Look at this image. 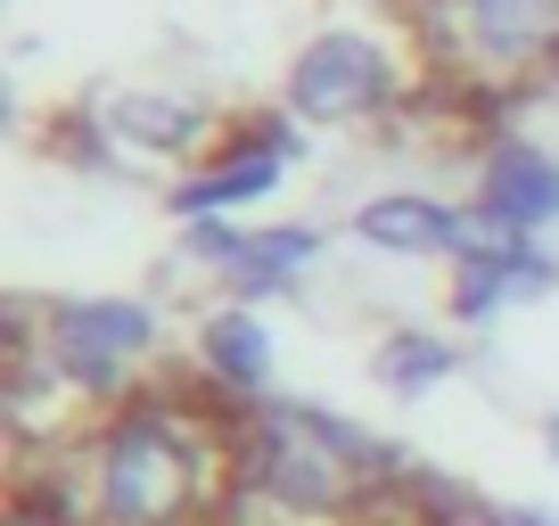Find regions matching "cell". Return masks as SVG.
<instances>
[{
  "label": "cell",
  "instance_id": "1",
  "mask_svg": "<svg viewBox=\"0 0 559 526\" xmlns=\"http://www.w3.org/2000/svg\"><path fill=\"white\" fill-rule=\"evenodd\" d=\"M190 486H198V453L174 420L157 411H132V420L107 437V461H99V510L107 526H174L190 510Z\"/></svg>",
  "mask_w": 559,
  "mask_h": 526
},
{
  "label": "cell",
  "instance_id": "2",
  "mask_svg": "<svg viewBox=\"0 0 559 526\" xmlns=\"http://www.w3.org/2000/svg\"><path fill=\"white\" fill-rule=\"evenodd\" d=\"M379 91H386V58L370 50L362 34L313 41V50L297 58V74H288V99H297V116H354V107L379 99Z\"/></svg>",
  "mask_w": 559,
  "mask_h": 526
},
{
  "label": "cell",
  "instance_id": "3",
  "mask_svg": "<svg viewBox=\"0 0 559 526\" xmlns=\"http://www.w3.org/2000/svg\"><path fill=\"white\" fill-rule=\"evenodd\" d=\"M58 337V362L83 370V379H116L123 354H140L148 337H157V321H148V304H67V313L50 321Z\"/></svg>",
  "mask_w": 559,
  "mask_h": 526
},
{
  "label": "cell",
  "instance_id": "4",
  "mask_svg": "<svg viewBox=\"0 0 559 526\" xmlns=\"http://www.w3.org/2000/svg\"><path fill=\"white\" fill-rule=\"evenodd\" d=\"M486 214L510 230V239L543 230L559 214V165L543 157V148H502V157L486 165Z\"/></svg>",
  "mask_w": 559,
  "mask_h": 526
},
{
  "label": "cell",
  "instance_id": "5",
  "mask_svg": "<svg viewBox=\"0 0 559 526\" xmlns=\"http://www.w3.org/2000/svg\"><path fill=\"white\" fill-rule=\"evenodd\" d=\"M354 230H362L370 247H386V255H461V223L437 206V198H370L362 214H354Z\"/></svg>",
  "mask_w": 559,
  "mask_h": 526
},
{
  "label": "cell",
  "instance_id": "6",
  "mask_svg": "<svg viewBox=\"0 0 559 526\" xmlns=\"http://www.w3.org/2000/svg\"><path fill=\"white\" fill-rule=\"evenodd\" d=\"M280 190V148H239V157H223L214 174H198V181H181L174 190V206L181 214H223V206H255V198H272Z\"/></svg>",
  "mask_w": 559,
  "mask_h": 526
},
{
  "label": "cell",
  "instance_id": "7",
  "mask_svg": "<svg viewBox=\"0 0 559 526\" xmlns=\"http://www.w3.org/2000/svg\"><path fill=\"white\" fill-rule=\"evenodd\" d=\"M469 25L493 58H535L559 34V0H469Z\"/></svg>",
  "mask_w": 559,
  "mask_h": 526
},
{
  "label": "cell",
  "instance_id": "8",
  "mask_svg": "<svg viewBox=\"0 0 559 526\" xmlns=\"http://www.w3.org/2000/svg\"><path fill=\"white\" fill-rule=\"evenodd\" d=\"M206 362H214V379H223V386H263V379H272V337H263V321L223 313L206 330Z\"/></svg>",
  "mask_w": 559,
  "mask_h": 526
},
{
  "label": "cell",
  "instance_id": "9",
  "mask_svg": "<svg viewBox=\"0 0 559 526\" xmlns=\"http://www.w3.org/2000/svg\"><path fill=\"white\" fill-rule=\"evenodd\" d=\"M444 370H453V346H444V337H395V346L379 354V379H386V386H403V395L437 386Z\"/></svg>",
  "mask_w": 559,
  "mask_h": 526
},
{
  "label": "cell",
  "instance_id": "10",
  "mask_svg": "<svg viewBox=\"0 0 559 526\" xmlns=\"http://www.w3.org/2000/svg\"><path fill=\"white\" fill-rule=\"evenodd\" d=\"M313 247H321L313 230H263V239H239V263H230V272H239V280H280V272H297Z\"/></svg>",
  "mask_w": 559,
  "mask_h": 526
},
{
  "label": "cell",
  "instance_id": "11",
  "mask_svg": "<svg viewBox=\"0 0 559 526\" xmlns=\"http://www.w3.org/2000/svg\"><path fill=\"white\" fill-rule=\"evenodd\" d=\"M116 123L132 132V141H148V148H190L198 141V116L190 107H165V99H123Z\"/></svg>",
  "mask_w": 559,
  "mask_h": 526
}]
</instances>
